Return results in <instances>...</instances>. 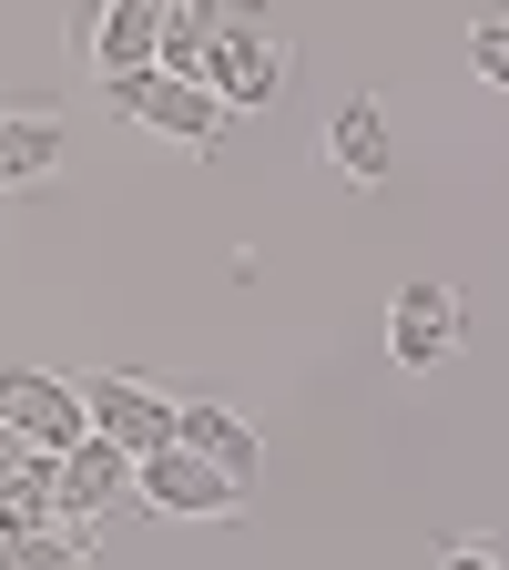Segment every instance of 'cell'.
I'll return each instance as SVG.
<instances>
[{"label":"cell","instance_id":"3","mask_svg":"<svg viewBox=\"0 0 509 570\" xmlns=\"http://www.w3.org/2000/svg\"><path fill=\"white\" fill-rule=\"evenodd\" d=\"M0 428H11L21 449H41V459H61V449H82V439H92L82 387L51 377V367H0Z\"/></svg>","mask_w":509,"mask_h":570},{"label":"cell","instance_id":"12","mask_svg":"<svg viewBox=\"0 0 509 570\" xmlns=\"http://www.w3.org/2000/svg\"><path fill=\"white\" fill-rule=\"evenodd\" d=\"M214 21H225V11H174V21H164V51H154V71H164V82H204Z\"/></svg>","mask_w":509,"mask_h":570},{"label":"cell","instance_id":"9","mask_svg":"<svg viewBox=\"0 0 509 570\" xmlns=\"http://www.w3.org/2000/svg\"><path fill=\"white\" fill-rule=\"evenodd\" d=\"M174 449H194L204 469H225L235 489H255V469H265V439H255L235 407H214V397H184L174 407Z\"/></svg>","mask_w":509,"mask_h":570},{"label":"cell","instance_id":"11","mask_svg":"<svg viewBox=\"0 0 509 570\" xmlns=\"http://www.w3.org/2000/svg\"><path fill=\"white\" fill-rule=\"evenodd\" d=\"M61 154H71L61 112H0V194H11V184H41V174H61Z\"/></svg>","mask_w":509,"mask_h":570},{"label":"cell","instance_id":"1","mask_svg":"<svg viewBox=\"0 0 509 570\" xmlns=\"http://www.w3.org/2000/svg\"><path fill=\"white\" fill-rule=\"evenodd\" d=\"M285 82H296V51H285L265 21H214V51H204V92L225 102V112H265Z\"/></svg>","mask_w":509,"mask_h":570},{"label":"cell","instance_id":"15","mask_svg":"<svg viewBox=\"0 0 509 570\" xmlns=\"http://www.w3.org/2000/svg\"><path fill=\"white\" fill-rule=\"evenodd\" d=\"M439 570H509V560H499V550H469V540H459V550H439Z\"/></svg>","mask_w":509,"mask_h":570},{"label":"cell","instance_id":"2","mask_svg":"<svg viewBox=\"0 0 509 570\" xmlns=\"http://www.w3.org/2000/svg\"><path fill=\"white\" fill-rule=\"evenodd\" d=\"M102 102L112 112H133L143 132H164V142H184V154H214L225 142V102H214L204 82H164V71H133V82H102Z\"/></svg>","mask_w":509,"mask_h":570},{"label":"cell","instance_id":"14","mask_svg":"<svg viewBox=\"0 0 509 570\" xmlns=\"http://www.w3.org/2000/svg\"><path fill=\"white\" fill-rule=\"evenodd\" d=\"M469 71H479L489 92H509V21H479L469 31Z\"/></svg>","mask_w":509,"mask_h":570},{"label":"cell","instance_id":"4","mask_svg":"<svg viewBox=\"0 0 509 570\" xmlns=\"http://www.w3.org/2000/svg\"><path fill=\"white\" fill-rule=\"evenodd\" d=\"M133 499L164 510V520H235L255 489H235L225 469H204L194 449H154V459H133Z\"/></svg>","mask_w":509,"mask_h":570},{"label":"cell","instance_id":"13","mask_svg":"<svg viewBox=\"0 0 509 570\" xmlns=\"http://www.w3.org/2000/svg\"><path fill=\"white\" fill-rule=\"evenodd\" d=\"M0 570H92V540L82 530H21V540H0Z\"/></svg>","mask_w":509,"mask_h":570},{"label":"cell","instance_id":"7","mask_svg":"<svg viewBox=\"0 0 509 570\" xmlns=\"http://www.w3.org/2000/svg\"><path fill=\"white\" fill-rule=\"evenodd\" d=\"M133 499V459L112 439H82V449H61V489H51V530H92L112 520Z\"/></svg>","mask_w":509,"mask_h":570},{"label":"cell","instance_id":"6","mask_svg":"<svg viewBox=\"0 0 509 570\" xmlns=\"http://www.w3.org/2000/svg\"><path fill=\"white\" fill-rule=\"evenodd\" d=\"M82 417H92V439H112L123 459L174 449V397H154L143 377H92L82 387Z\"/></svg>","mask_w":509,"mask_h":570},{"label":"cell","instance_id":"10","mask_svg":"<svg viewBox=\"0 0 509 570\" xmlns=\"http://www.w3.org/2000/svg\"><path fill=\"white\" fill-rule=\"evenodd\" d=\"M326 164H336L346 184H388V174H398V132H388V102H378V92H346V102H336Z\"/></svg>","mask_w":509,"mask_h":570},{"label":"cell","instance_id":"8","mask_svg":"<svg viewBox=\"0 0 509 570\" xmlns=\"http://www.w3.org/2000/svg\"><path fill=\"white\" fill-rule=\"evenodd\" d=\"M164 21H174V0H112V11H92L82 31V51H92V71L102 82H133V71H154V51H164Z\"/></svg>","mask_w":509,"mask_h":570},{"label":"cell","instance_id":"16","mask_svg":"<svg viewBox=\"0 0 509 570\" xmlns=\"http://www.w3.org/2000/svg\"><path fill=\"white\" fill-rule=\"evenodd\" d=\"M21 459H31V449L11 439V428H0V489H11V479H21Z\"/></svg>","mask_w":509,"mask_h":570},{"label":"cell","instance_id":"5","mask_svg":"<svg viewBox=\"0 0 509 570\" xmlns=\"http://www.w3.org/2000/svg\"><path fill=\"white\" fill-rule=\"evenodd\" d=\"M459 336H469V306L449 296V285H398V306H388V356H398L408 377L449 367Z\"/></svg>","mask_w":509,"mask_h":570}]
</instances>
